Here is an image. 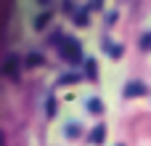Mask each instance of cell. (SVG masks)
Listing matches in <instances>:
<instances>
[{
    "label": "cell",
    "mask_w": 151,
    "mask_h": 146,
    "mask_svg": "<svg viewBox=\"0 0 151 146\" xmlns=\"http://www.w3.org/2000/svg\"><path fill=\"white\" fill-rule=\"evenodd\" d=\"M61 56L69 61V64H80L82 61V48H80V40L77 37H64L61 45H58Z\"/></svg>",
    "instance_id": "1"
},
{
    "label": "cell",
    "mask_w": 151,
    "mask_h": 146,
    "mask_svg": "<svg viewBox=\"0 0 151 146\" xmlns=\"http://www.w3.org/2000/svg\"><path fill=\"white\" fill-rule=\"evenodd\" d=\"M122 93H125V98H135V96H146V93H149V88H146L143 82L133 80V82H127V85L122 88Z\"/></svg>",
    "instance_id": "2"
},
{
    "label": "cell",
    "mask_w": 151,
    "mask_h": 146,
    "mask_svg": "<svg viewBox=\"0 0 151 146\" xmlns=\"http://www.w3.org/2000/svg\"><path fill=\"white\" fill-rule=\"evenodd\" d=\"M21 59H16V56H8L5 61H3V74L5 77H11V80H16L19 77V72H16V64H19Z\"/></svg>",
    "instance_id": "3"
},
{
    "label": "cell",
    "mask_w": 151,
    "mask_h": 146,
    "mask_svg": "<svg viewBox=\"0 0 151 146\" xmlns=\"http://www.w3.org/2000/svg\"><path fill=\"white\" fill-rule=\"evenodd\" d=\"M104 136H106V128H104V125L93 128V133H90V144H101V141H104Z\"/></svg>",
    "instance_id": "4"
},
{
    "label": "cell",
    "mask_w": 151,
    "mask_h": 146,
    "mask_svg": "<svg viewBox=\"0 0 151 146\" xmlns=\"http://www.w3.org/2000/svg\"><path fill=\"white\" fill-rule=\"evenodd\" d=\"M88 112H90V114H101V112H104L101 98H90V101H88Z\"/></svg>",
    "instance_id": "5"
},
{
    "label": "cell",
    "mask_w": 151,
    "mask_h": 146,
    "mask_svg": "<svg viewBox=\"0 0 151 146\" xmlns=\"http://www.w3.org/2000/svg\"><path fill=\"white\" fill-rule=\"evenodd\" d=\"M141 51H151V32L141 35Z\"/></svg>",
    "instance_id": "6"
},
{
    "label": "cell",
    "mask_w": 151,
    "mask_h": 146,
    "mask_svg": "<svg viewBox=\"0 0 151 146\" xmlns=\"http://www.w3.org/2000/svg\"><path fill=\"white\" fill-rule=\"evenodd\" d=\"M27 64H29V66H40V64H42V59H40L37 53H29V56H27Z\"/></svg>",
    "instance_id": "7"
},
{
    "label": "cell",
    "mask_w": 151,
    "mask_h": 146,
    "mask_svg": "<svg viewBox=\"0 0 151 146\" xmlns=\"http://www.w3.org/2000/svg\"><path fill=\"white\" fill-rule=\"evenodd\" d=\"M48 19H50V13H42V16H40L37 21H35V27H37V29H42V27L48 24Z\"/></svg>",
    "instance_id": "8"
},
{
    "label": "cell",
    "mask_w": 151,
    "mask_h": 146,
    "mask_svg": "<svg viewBox=\"0 0 151 146\" xmlns=\"http://www.w3.org/2000/svg\"><path fill=\"white\" fill-rule=\"evenodd\" d=\"M77 80H80L77 74H64V77L58 80V85H64V82H77Z\"/></svg>",
    "instance_id": "9"
},
{
    "label": "cell",
    "mask_w": 151,
    "mask_h": 146,
    "mask_svg": "<svg viewBox=\"0 0 151 146\" xmlns=\"http://www.w3.org/2000/svg\"><path fill=\"white\" fill-rule=\"evenodd\" d=\"M88 74H90V80H96V64L88 59Z\"/></svg>",
    "instance_id": "10"
}]
</instances>
